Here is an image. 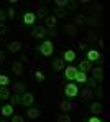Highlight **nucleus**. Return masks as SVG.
I'll return each mask as SVG.
<instances>
[{
    "mask_svg": "<svg viewBox=\"0 0 110 122\" xmlns=\"http://www.w3.org/2000/svg\"><path fill=\"white\" fill-rule=\"evenodd\" d=\"M8 97H10V89H8V87H0V99L5 101V99H8Z\"/></svg>",
    "mask_w": 110,
    "mask_h": 122,
    "instance_id": "obj_21",
    "label": "nucleus"
},
{
    "mask_svg": "<svg viewBox=\"0 0 110 122\" xmlns=\"http://www.w3.org/2000/svg\"><path fill=\"white\" fill-rule=\"evenodd\" d=\"M56 21H58V18H56L54 15H51V17H46V18H44V23H46V26H48L49 30H53V28L56 26Z\"/></svg>",
    "mask_w": 110,
    "mask_h": 122,
    "instance_id": "obj_14",
    "label": "nucleus"
},
{
    "mask_svg": "<svg viewBox=\"0 0 110 122\" xmlns=\"http://www.w3.org/2000/svg\"><path fill=\"white\" fill-rule=\"evenodd\" d=\"M86 23H89L90 26H95V25H99L100 21H99L97 17H89V18H86Z\"/></svg>",
    "mask_w": 110,
    "mask_h": 122,
    "instance_id": "obj_26",
    "label": "nucleus"
},
{
    "mask_svg": "<svg viewBox=\"0 0 110 122\" xmlns=\"http://www.w3.org/2000/svg\"><path fill=\"white\" fill-rule=\"evenodd\" d=\"M90 69H92V63H90V61L84 60V61L79 63V71H82V73L87 74V71H90Z\"/></svg>",
    "mask_w": 110,
    "mask_h": 122,
    "instance_id": "obj_11",
    "label": "nucleus"
},
{
    "mask_svg": "<svg viewBox=\"0 0 110 122\" xmlns=\"http://www.w3.org/2000/svg\"><path fill=\"white\" fill-rule=\"evenodd\" d=\"M74 81H77V82H81V84H82V82H86V81H87V74L77 69V74H76V78H74Z\"/></svg>",
    "mask_w": 110,
    "mask_h": 122,
    "instance_id": "obj_20",
    "label": "nucleus"
},
{
    "mask_svg": "<svg viewBox=\"0 0 110 122\" xmlns=\"http://www.w3.org/2000/svg\"><path fill=\"white\" fill-rule=\"evenodd\" d=\"M53 51H54V46H53V43L49 40H46L41 43V46H40V53L43 55V56H46V58H49L51 55H53Z\"/></svg>",
    "mask_w": 110,
    "mask_h": 122,
    "instance_id": "obj_1",
    "label": "nucleus"
},
{
    "mask_svg": "<svg viewBox=\"0 0 110 122\" xmlns=\"http://www.w3.org/2000/svg\"><path fill=\"white\" fill-rule=\"evenodd\" d=\"M12 122H25V121H23L22 116H13L12 117Z\"/></svg>",
    "mask_w": 110,
    "mask_h": 122,
    "instance_id": "obj_37",
    "label": "nucleus"
},
{
    "mask_svg": "<svg viewBox=\"0 0 110 122\" xmlns=\"http://www.w3.org/2000/svg\"><path fill=\"white\" fill-rule=\"evenodd\" d=\"M64 94H66L67 97H77V94H79V87H77V84H74V82L66 84V87H64Z\"/></svg>",
    "mask_w": 110,
    "mask_h": 122,
    "instance_id": "obj_2",
    "label": "nucleus"
},
{
    "mask_svg": "<svg viewBox=\"0 0 110 122\" xmlns=\"http://www.w3.org/2000/svg\"><path fill=\"white\" fill-rule=\"evenodd\" d=\"M5 20H7V17H5V12H3V10H0V23H3Z\"/></svg>",
    "mask_w": 110,
    "mask_h": 122,
    "instance_id": "obj_38",
    "label": "nucleus"
},
{
    "mask_svg": "<svg viewBox=\"0 0 110 122\" xmlns=\"http://www.w3.org/2000/svg\"><path fill=\"white\" fill-rule=\"evenodd\" d=\"M76 60V51L74 50H67V51H64V58H63V61H67V63H71V61Z\"/></svg>",
    "mask_w": 110,
    "mask_h": 122,
    "instance_id": "obj_16",
    "label": "nucleus"
},
{
    "mask_svg": "<svg viewBox=\"0 0 110 122\" xmlns=\"http://www.w3.org/2000/svg\"><path fill=\"white\" fill-rule=\"evenodd\" d=\"M46 33H49L51 36H56V35H58V31H56L54 28H53V30H49V31H46Z\"/></svg>",
    "mask_w": 110,
    "mask_h": 122,
    "instance_id": "obj_42",
    "label": "nucleus"
},
{
    "mask_svg": "<svg viewBox=\"0 0 110 122\" xmlns=\"http://www.w3.org/2000/svg\"><path fill=\"white\" fill-rule=\"evenodd\" d=\"M84 23H86V17H84V15H77V17H76V26L84 25Z\"/></svg>",
    "mask_w": 110,
    "mask_h": 122,
    "instance_id": "obj_28",
    "label": "nucleus"
},
{
    "mask_svg": "<svg viewBox=\"0 0 110 122\" xmlns=\"http://www.w3.org/2000/svg\"><path fill=\"white\" fill-rule=\"evenodd\" d=\"M5 33H7V26H5V23H0V36Z\"/></svg>",
    "mask_w": 110,
    "mask_h": 122,
    "instance_id": "obj_36",
    "label": "nucleus"
},
{
    "mask_svg": "<svg viewBox=\"0 0 110 122\" xmlns=\"http://www.w3.org/2000/svg\"><path fill=\"white\" fill-rule=\"evenodd\" d=\"M66 31L71 36H77V26L76 25H66Z\"/></svg>",
    "mask_w": 110,
    "mask_h": 122,
    "instance_id": "obj_22",
    "label": "nucleus"
},
{
    "mask_svg": "<svg viewBox=\"0 0 110 122\" xmlns=\"http://www.w3.org/2000/svg\"><path fill=\"white\" fill-rule=\"evenodd\" d=\"M86 38L90 41H94V40H97V36H95V33L94 31H87V35H86Z\"/></svg>",
    "mask_w": 110,
    "mask_h": 122,
    "instance_id": "obj_31",
    "label": "nucleus"
},
{
    "mask_svg": "<svg viewBox=\"0 0 110 122\" xmlns=\"http://www.w3.org/2000/svg\"><path fill=\"white\" fill-rule=\"evenodd\" d=\"M56 18H66V10H63V8H56V15H54Z\"/></svg>",
    "mask_w": 110,
    "mask_h": 122,
    "instance_id": "obj_27",
    "label": "nucleus"
},
{
    "mask_svg": "<svg viewBox=\"0 0 110 122\" xmlns=\"http://www.w3.org/2000/svg\"><path fill=\"white\" fill-rule=\"evenodd\" d=\"M76 5H77V2H69V8H72V10H74V8H76Z\"/></svg>",
    "mask_w": 110,
    "mask_h": 122,
    "instance_id": "obj_43",
    "label": "nucleus"
},
{
    "mask_svg": "<svg viewBox=\"0 0 110 122\" xmlns=\"http://www.w3.org/2000/svg\"><path fill=\"white\" fill-rule=\"evenodd\" d=\"M5 61V53H3V50H0V64Z\"/></svg>",
    "mask_w": 110,
    "mask_h": 122,
    "instance_id": "obj_39",
    "label": "nucleus"
},
{
    "mask_svg": "<svg viewBox=\"0 0 110 122\" xmlns=\"http://www.w3.org/2000/svg\"><path fill=\"white\" fill-rule=\"evenodd\" d=\"M59 107H61V111H64V114H66L67 111L76 109V104H74V102H67V101H61L59 102Z\"/></svg>",
    "mask_w": 110,
    "mask_h": 122,
    "instance_id": "obj_10",
    "label": "nucleus"
},
{
    "mask_svg": "<svg viewBox=\"0 0 110 122\" xmlns=\"http://www.w3.org/2000/svg\"><path fill=\"white\" fill-rule=\"evenodd\" d=\"M63 71H64V78H66L67 81H74V78H76V74H77V68L67 66V68H64Z\"/></svg>",
    "mask_w": 110,
    "mask_h": 122,
    "instance_id": "obj_5",
    "label": "nucleus"
},
{
    "mask_svg": "<svg viewBox=\"0 0 110 122\" xmlns=\"http://www.w3.org/2000/svg\"><path fill=\"white\" fill-rule=\"evenodd\" d=\"M12 71H13L17 76H22L23 71H25V68H23V64L20 63V61H15V63L12 64Z\"/></svg>",
    "mask_w": 110,
    "mask_h": 122,
    "instance_id": "obj_8",
    "label": "nucleus"
},
{
    "mask_svg": "<svg viewBox=\"0 0 110 122\" xmlns=\"http://www.w3.org/2000/svg\"><path fill=\"white\" fill-rule=\"evenodd\" d=\"M33 102H35V96H33L31 92H23L22 96H20V104H22V106L30 107Z\"/></svg>",
    "mask_w": 110,
    "mask_h": 122,
    "instance_id": "obj_3",
    "label": "nucleus"
},
{
    "mask_svg": "<svg viewBox=\"0 0 110 122\" xmlns=\"http://www.w3.org/2000/svg\"><path fill=\"white\" fill-rule=\"evenodd\" d=\"M26 116H28L30 119H38V117L41 116V111H38V109H35V107H30V109L26 111Z\"/></svg>",
    "mask_w": 110,
    "mask_h": 122,
    "instance_id": "obj_13",
    "label": "nucleus"
},
{
    "mask_svg": "<svg viewBox=\"0 0 110 122\" xmlns=\"http://www.w3.org/2000/svg\"><path fill=\"white\" fill-rule=\"evenodd\" d=\"M81 94H82V99H84V101H90V99H92V89H89V87L84 89Z\"/></svg>",
    "mask_w": 110,
    "mask_h": 122,
    "instance_id": "obj_23",
    "label": "nucleus"
},
{
    "mask_svg": "<svg viewBox=\"0 0 110 122\" xmlns=\"http://www.w3.org/2000/svg\"><path fill=\"white\" fill-rule=\"evenodd\" d=\"M36 20V15L33 13V12H26L25 15H23V23L25 25H33Z\"/></svg>",
    "mask_w": 110,
    "mask_h": 122,
    "instance_id": "obj_6",
    "label": "nucleus"
},
{
    "mask_svg": "<svg viewBox=\"0 0 110 122\" xmlns=\"http://www.w3.org/2000/svg\"><path fill=\"white\" fill-rule=\"evenodd\" d=\"M10 84V79H8V76H5V74H0V87H7Z\"/></svg>",
    "mask_w": 110,
    "mask_h": 122,
    "instance_id": "obj_24",
    "label": "nucleus"
},
{
    "mask_svg": "<svg viewBox=\"0 0 110 122\" xmlns=\"http://www.w3.org/2000/svg\"><path fill=\"white\" fill-rule=\"evenodd\" d=\"M95 94H97L99 97H104V87H102V86H99V87H97V91H95Z\"/></svg>",
    "mask_w": 110,
    "mask_h": 122,
    "instance_id": "obj_35",
    "label": "nucleus"
},
{
    "mask_svg": "<svg viewBox=\"0 0 110 122\" xmlns=\"http://www.w3.org/2000/svg\"><path fill=\"white\" fill-rule=\"evenodd\" d=\"M58 122H72V121H71V117H69L67 114H61V116L58 117Z\"/></svg>",
    "mask_w": 110,
    "mask_h": 122,
    "instance_id": "obj_29",
    "label": "nucleus"
},
{
    "mask_svg": "<svg viewBox=\"0 0 110 122\" xmlns=\"http://www.w3.org/2000/svg\"><path fill=\"white\" fill-rule=\"evenodd\" d=\"M90 112L95 114V116H97V114H102V112H104V106H102L100 102H92V104H90Z\"/></svg>",
    "mask_w": 110,
    "mask_h": 122,
    "instance_id": "obj_9",
    "label": "nucleus"
},
{
    "mask_svg": "<svg viewBox=\"0 0 110 122\" xmlns=\"http://www.w3.org/2000/svg\"><path fill=\"white\" fill-rule=\"evenodd\" d=\"M99 46H100V48H104V40H102V38L99 40Z\"/></svg>",
    "mask_w": 110,
    "mask_h": 122,
    "instance_id": "obj_44",
    "label": "nucleus"
},
{
    "mask_svg": "<svg viewBox=\"0 0 110 122\" xmlns=\"http://www.w3.org/2000/svg\"><path fill=\"white\" fill-rule=\"evenodd\" d=\"M20 48H22L20 41H10L8 43V51L10 53H17V51H20Z\"/></svg>",
    "mask_w": 110,
    "mask_h": 122,
    "instance_id": "obj_17",
    "label": "nucleus"
},
{
    "mask_svg": "<svg viewBox=\"0 0 110 122\" xmlns=\"http://www.w3.org/2000/svg\"><path fill=\"white\" fill-rule=\"evenodd\" d=\"M12 91H13L15 94H23V92H25V84H23V82H17V84H13Z\"/></svg>",
    "mask_w": 110,
    "mask_h": 122,
    "instance_id": "obj_19",
    "label": "nucleus"
},
{
    "mask_svg": "<svg viewBox=\"0 0 110 122\" xmlns=\"http://www.w3.org/2000/svg\"><path fill=\"white\" fill-rule=\"evenodd\" d=\"M54 5H56L58 8H63V10H64V7L69 5V0H54Z\"/></svg>",
    "mask_w": 110,
    "mask_h": 122,
    "instance_id": "obj_25",
    "label": "nucleus"
},
{
    "mask_svg": "<svg viewBox=\"0 0 110 122\" xmlns=\"http://www.w3.org/2000/svg\"><path fill=\"white\" fill-rule=\"evenodd\" d=\"M46 15H48V8H46V7H43V8L38 10V17H44V18H46Z\"/></svg>",
    "mask_w": 110,
    "mask_h": 122,
    "instance_id": "obj_30",
    "label": "nucleus"
},
{
    "mask_svg": "<svg viewBox=\"0 0 110 122\" xmlns=\"http://www.w3.org/2000/svg\"><path fill=\"white\" fill-rule=\"evenodd\" d=\"M35 78H36L38 81H43V79H44V74L41 73V71H36V73H35Z\"/></svg>",
    "mask_w": 110,
    "mask_h": 122,
    "instance_id": "obj_34",
    "label": "nucleus"
},
{
    "mask_svg": "<svg viewBox=\"0 0 110 122\" xmlns=\"http://www.w3.org/2000/svg\"><path fill=\"white\" fill-rule=\"evenodd\" d=\"M53 68H54V71H63L64 69V61H63V58H56V60L53 61Z\"/></svg>",
    "mask_w": 110,
    "mask_h": 122,
    "instance_id": "obj_15",
    "label": "nucleus"
},
{
    "mask_svg": "<svg viewBox=\"0 0 110 122\" xmlns=\"http://www.w3.org/2000/svg\"><path fill=\"white\" fill-rule=\"evenodd\" d=\"M97 60H102V56H100V53L97 51V50H89L87 51V61H97Z\"/></svg>",
    "mask_w": 110,
    "mask_h": 122,
    "instance_id": "obj_7",
    "label": "nucleus"
},
{
    "mask_svg": "<svg viewBox=\"0 0 110 122\" xmlns=\"http://www.w3.org/2000/svg\"><path fill=\"white\" fill-rule=\"evenodd\" d=\"M90 71H92V78H94L95 81H97V82H104V78H105V74H104V69H102L100 66H97V68H92Z\"/></svg>",
    "mask_w": 110,
    "mask_h": 122,
    "instance_id": "obj_4",
    "label": "nucleus"
},
{
    "mask_svg": "<svg viewBox=\"0 0 110 122\" xmlns=\"http://www.w3.org/2000/svg\"><path fill=\"white\" fill-rule=\"evenodd\" d=\"M0 122H7V121H0Z\"/></svg>",
    "mask_w": 110,
    "mask_h": 122,
    "instance_id": "obj_45",
    "label": "nucleus"
},
{
    "mask_svg": "<svg viewBox=\"0 0 110 122\" xmlns=\"http://www.w3.org/2000/svg\"><path fill=\"white\" fill-rule=\"evenodd\" d=\"M87 122H102V121H100L99 117H95V116H94V117H90V119H89Z\"/></svg>",
    "mask_w": 110,
    "mask_h": 122,
    "instance_id": "obj_41",
    "label": "nucleus"
},
{
    "mask_svg": "<svg viewBox=\"0 0 110 122\" xmlns=\"http://www.w3.org/2000/svg\"><path fill=\"white\" fill-rule=\"evenodd\" d=\"M12 114H13V106H12V104H5V106L2 107V116L8 117V116H12Z\"/></svg>",
    "mask_w": 110,
    "mask_h": 122,
    "instance_id": "obj_18",
    "label": "nucleus"
},
{
    "mask_svg": "<svg viewBox=\"0 0 110 122\" xmlns=\"http://www.w3.org/2000/svg\"><path fill=\"white\" fill-rule=\"evenodd\" d=\"M18 102H20V94H13L12 96V106L13 104H18Z\"/></svg>",
    "mask_w": 110,
    "mask_h": 122,
    "instance_id": "obj_32",
    "label": "nucleus"
},
{
    "mask_svg": "<svg viewBox=\"0 0 110 122\" xmlns=\"http://www.w3.org/2000/svg\"><path fill=\"white\" fill-rule=\"evenodd\" d=\"M13 17H15V10L10 8V10H8V18H13Z\"/></svg>",
    "mask_w": 110,
    "mask_h": 122,
    "instance_id": "obj_40",
    "label": "nucleus"
},
{
    "mask_svg": "<svg viewBox=\"0 0 110 122\" xmlns=\"http://www.w3.org/2000/svg\"><path fill=\"white\" fill-rule=\"evenodd\" d=\"M44 35H46V31H44L43 26H38V28L31 30V36H33V38H43Z\"/></svg>",
    "mask_w": 110,
    "mask_h": 122,
    "instance_id": "obj_12",
    "label": "nucleus"
},
{
    "mask_svg": "<svg viewBox=\"0 0 110 122\" xmlns=\"http://www.w3.org/2000/svg\"><path fill=\"white\" fill-rule=\"evenodd\" d=\"M86 82H89V86H90V89H92V87H95V86H97V81H95V79H94V78H90V79H89L87 78V81Z\"/></svg>",
    "mask_w": 110,
    "mask_h": 122,
    "instance_id": "obj_33",
    "label": "nucleus"
}]
</instances>
